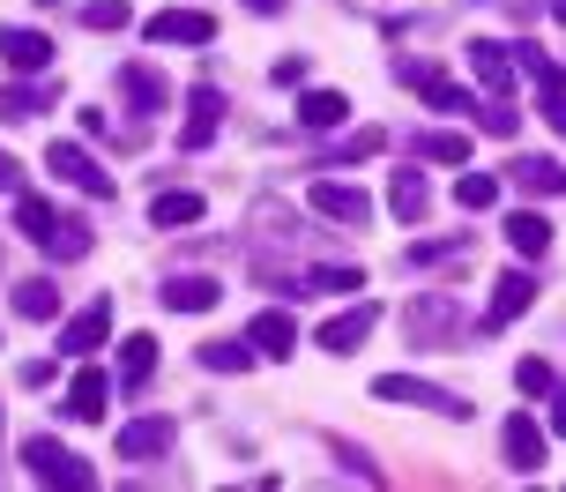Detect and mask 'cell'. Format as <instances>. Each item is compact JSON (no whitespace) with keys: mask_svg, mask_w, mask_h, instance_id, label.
Masks as SVG:
<instances>
[{"mask_svg":"<svg viewBox=\"0 0 566 492\" xmlns=\"http://www.w3.org/2000/svg\"><path fill=\"white\" fill-rule=\"evenodd\" d=\"M8 306H15L23 321H53L60 314V291L45 284V276H30V284H15V299H8Z\"/></svg>","mask_w":566,"mask_h":492,"instance_id":"obj_30","label":"cell"},{"mask_svg":"<svg viewBox=\"0 0 566 492\" xmlns=\"http://www.w3.org/2000/svg\"><path fill=\"white\" fill-rule=\"evenodd\" d=\"M559 23H566V0H559Z\"/></svg>","mask_w":566,"mask_h":492,"instance_id":"obj_44","label":"cell"},{"mask_svg":"<svg viewBox=\"0 0 566 492\" xmlns=\"http://www.w3.org/2000/svg\"><path fill=\"white\" fill-rule=\"evenodd\" d=\"M507 463H514V478H530V470L544 463V426H530V418H507Z\"/></svg>","mask_w":566,"mask_h":492,"instance_id":"obj_26","label":"cell"},{"mask_svg":"<svg viewBox=\"0 0 566 492\" xmlns=\"http://www.w3.org/2000/svg\"><path fill=\"white\" fill-rule=\"evenodd\" d=\"M313 217H328V224H366L373 202L350 187V179H313Z\"/></svg>","mask_w":566,"mask_h":492,"instance_id":"obj_10","label":"cell"},{"mask_svg":"<svg viewBox=\"0 0 566 492\" xmlns=\"http://www.w3.org/2000/svg\"><path fill=\"white\" fill-rule=\"evenodd\" d=\"M454 202H462V209H492V202H500V179H492V172H462V179H454Z\"/></svg>","mask_w":566,"mask_h":492,"instance_id":"obj_35","label":"cell"},{"mask_svg":"<svg viewBox=\"0 0 566 492\" xmlns=\"http://www.w3.org/2000/svg\"><path fill=\"white\" fill-rule=\"evenodd\" d=\"M552 433H566V388L552 380Z\"/></svg>","mask_w":566,"mask_h":492,"instance_id":"obj_42","label":"cell"},{"mask_svg":"<svg viewBox=\"0 0 566 492\" xmlns=\"http://www.w3.org/2000/svg\"><path fill=\"white\" fill-rule=\"evenodd\" d=\"M396 75H402L410 90H418V97L432 105V113H470L462 83H454V75H440V67H424V60H410V67H402V60H396Z\"/></svg>","mask_w":566,"mask_h":492,"instance_id":"obj_8","label":"cell"},{"mask_svg":"<svg viewBox=\"0 0 566 492\" xmlns=\"http://www.w3.org/2000/svg\"><path fill=\"white\" fill-rule=\"evenodd\" d=\"M45 172L67 179V187H75V195H90V202H113V172H105L83 143H53V149H45Z\"/></svg>","mask_w":566,"mask_h":492,"instance_id":"obj_4","label":"cell"},{"mask_svg":"<svg viewBox=\"0 0 566 492\" xmlns=\"http://www.w3.org/2000/svg\"><path fill=\"white\" fill-rule=\"evenodd\" d=\"M247 8H254V15H276V8H283V0H247Z\"/></svg>","mask_w":566,"mask_h":492,"instance_id":"obj_43","label":"cell"},{"mask_svg":"<svg viewBox=\"0 0 566 492\" xmlns=\"http://www.w3.org/2000/svg\"><path fill=\"white\" fill-rule=\"evenodd\" d=\"M201 366L209 374H247L254 366V344H201Z\"/></svg>","mask_w":566,"mask_h":492,"instance_id":"obj_33","label":"cell"},{"mask_svg":"<svg viewBox=\"0 0 566 492\" xmlns=\"http://www.w3.org/2000/svg\"><path fill=\"white\" fill-rule=\"evenodd\" d=\"M217 127H224V97L201 83L195 97H187V127H179V149H209V143H217Z\"/></svg>","mask_w":566,"mask_h":492,"instance_id":"obj_13","label":"cell"},{"mask_svg":"<svg viewBox=\"0 0 566 492\" xmlns=\"http://www.w3.org/2000/svg\"><path fill=\"white\" fill-rule=\"evenodd\" d=\"M514 388H522V396H552V366H544V358H522Z\"/></svg>","mask_w":566,"mask_h":492,"instance_id":"obj_38","label":"cell"},{"mask_svg":"<svg viewBox=\"0 0 566 492\" xmlns=\"http://www.w3.org/2000/svg\"><path fill=\"white\" fill-rule=\"evenodd\" d=\"M424 202H432L424 172H418V165H396V179H388V209H396L402 224H418V217H424Z\"/></svg>","mask_w":566,"mask_h":492,"instance_id":"obj_20","label":"cell"},{"mask_svg":"<svg viewBox=\"0 0 566 492\" xmlns=\"http://www.w3.org/2000/svg\"><path fill=\"white\" fill-rule=\"evenodd\" d=\"M402 336L418 350H462V306H454L448 291H424L402 306Z\"/></svg>","mask_w":566,"mask_h":492,"instance_id":"obj_1","label":"cell"},{"mask_svg":"<svg viewBox=\"0 0 566 492\" xmlns=\"http://www.w3.org/2000/svg\"><path fill=\"white\" fill-rule=\"evenodd\" d=\"M500 232H507V247H514V254H522V261H537L544 247H552V224H544L537 209H514V217H507V224H500Z\"/></svg>","mask_w":566,"mask_h":492,"instance_id":"obj_25","label":"cell"},{"mask_svg":"<svg viewBox=\"0 0 566 492\" xmlns=\"http://www.w3.org/2000/svg\"><path fill=\"white\" fill-rule=\"evenodd\" d=\"M157 299H165L171 314H209V306H224V284L217 276H165Z\"/></svg>","mask_w":566,"mask_h":492,"instance_id":"obj_14","label":"cell"},{"mask_svg":"<svg viewBox=\"0 0 566 492\" xmlns=\"http://www.w3.org/2000/svg\"><path fill=\"white\" fill-rule=\"evenodd\" d=\"M0 60H8L15 75H45V67H53V38L15 23V30H0Z\"/></svg>","mask_w":566,"mask_h":492,"instance_id":"obj_11","label":"cell"},{"mask_svg":"<svg viewBox=\"0 0 566 492\" xmlns=\"http://www.w3.org/2000/svg\"><path fill=\"white\" fill-rule=\"evenodd\" d=\"M38 247H45V254H53V261H83L90 247H97V232H90L83 217H60V224H53V232H45V239H38Z\"/></svg>","mask_w":566,"mask_h":492,"instance_id":"obj_27","label":"cell"},{"mask_svg":"<svg viewBox=\"0 0 566 492\" xmlns=\"http://www.w3.org/2000/svg\"><path fill=\"white\" fill-rule=\"evenodd\" d=\"M544 119H552V135H566V90H552V97H544Z\"/></svg>","mask_w":566,"mask_h":492,"instance_id":"obj_41","label":"cell"},{"mask_svg":"<svg viewBox=\"0 0 566 492\" xmlns=\"http://www.w3.org/2000/svg\"><path fill=\"white\" fill-rule=\"evenodd\" d=\"M462 119H478L484 135H514V127H522L514 105H500V97H470V113H462Z\"/></svg>","mask_w":566,"mask_h":492,"instance_id":"obj_32","label":"cell"},{"mask_svg":"<svg viewBox=\"0 0 566 492\" xmlns=\"http://www.w3.org/2000/svg\"><path fill=\"white\" fill-rule=\"evenodd\" d=\"M105 410H113V380L97 374V366H83V374H75V388H67V418H83V426H97Z\"/></svg>","mask_w":566,"mask_h":492,"instance_id":"obj_17","label":"cell"},{"mask_svg":"<svg viewBox=\"0 0 566 492\" xmlns=\"http://www.w3.org/2000/svg\"><path fill=\"white\" fill-rule=\"evenodd\" d=\"M105 336H113V299H97V306H83V314L67 321V328H60V350H67V358H90Z\"/></svg>","mask_w":566,"mask_h":492,"instance_id":"obj_12","label":"cell"},{"mask_svg":"<svg viewBox=\"0 0 566 492\" xmlns=\"http://www.w3.org/2000/svg\"><path fill=\"white\" fill-rule=\"evenodd\" d=\"M0 195H23V165H15L8 149H0Z\"/></svg>","mask_w":566,"mask_h":492,"instance_id":"obj_40","label":"cell"},{"mask_svg":"<svg viewBox=\"0 0 566 492\" xmlns=\"http://www.w3.org/2000/svg\"><path fill=\"white\" fill-rule=\"evenodd\" d=\"M380 404H410V410H432V418H470L478 404H462L454 388H432V380H410V374H380L373 380Z\"/></svg>","mask_w":566,"mask_h":492,"instance_id":"obj_3","label":"cell"},{"mask_svg":"<svg viewBox=\"0 0 566 492\" xmlns=\"http://www.w3.org/2000/svg\"><path fill=\"white\" fill-rule=\"evenodd\" d=\"M366 284V269H350V261H321L306 276H283L276 291H298V299H350V291Z\"/></svg>","mask_w":566,"mask_h":492,"instance_id":"obj_6","label":"cell"},{"mask_svg":"<svg viewBox=\"0 0 566 492\" xmlns=\"http://www.w3.org/2000/svg\"><path fill=\"white\" fill-rule=\"evenodd\" d=\"M217 23L201 15V8H157L149 15V45H209Z\"/></svg>","mask_w":566,"mask_h":492,"instance_id":"obj_7","label":"cell"},{"mask_svg":"<svg viewBox=\"0 0 566 492\" xmlns=\"http://www.w3.org/2000/svg\"><path fill=\"white\" fill-rule=\"evenodd\" d=\"M23 463H30V478H38V485H60V492H90V485H97V470H90L83 456H67L60 440H45V433L23 440Z\"/></svg>","mask_w":566,"mask_h":492,"instance_id":"obj_2","label":"cell"},{"mask_svg":"<svg viewBox=\"0 0 566 492\" xmlns=\"http://www.w3.org/2000/svg\"><path fill=\"white\" fill-rule=\"evenodd\" d=\"M470 67H478V83L492 90V97H507V83H514V53H507V45L478 38V45H470Z\"/></svg>","mask_w":566,"mask_h":492,"instance_id":"obj_22","label":"cell"},{"mask_svg":"<svg viewBox=\"0 0 566 492\" xmlns=\"http://www.w3.org/2000/svg\"><path fill=\"white\" fill-rule=\"evenodd\" d=\"M38 105H45V97H38L30 83H8V90H0V119H30Z\"/></svg>","mask_w":566,"mask_h":492,"instance_id":"obj_36","label":"cell"},{"mask_svg":"<svg viewBox=\"0 0 566 492\" xmlns=\"http://www.w3.org/2000/svg\"><path fill=\"white\" fill-rule=\"evenodd\" d=\"M373 328H380V306H366V299H358V306H350V314L321 321V336H313V344H321V350H336V358H350V350L366 344Z\"/></svg>","mask_w":566,"mask_h":492,"instance_id":"obj_9","label":"cell"},{"mask_svg":"<svg viewBox=\"0 0 566 492\" xmlns=\"http://www.w3.org/2000/svg\"><path fill=\"white\" fill-rule=\"evenodd\" d=\"M119 97H127V113L149 119V113H165L171 90H165V75H157V67H142V60H135V67H119Z\"/></svg>","mask_w":566,"mask_h":492,"instance_id":"obj_16","label":"cell"},{"mask_svg":"<svg viewBox=\"0 0 566 492\" xmlns=\"http://www.w3.org/2000/svg\"><path fill=\"white\" fill-rule=\"evenodd\" d=\"M53 224H60V209L45 202V195H15V232H23L30 247H38V239L53 232Z\"/></svg>","mask_w":566,"mask_h":492,"instance_id":"obj_29","label":"cell"},{"mask_svg":"<svg viewBox=\"0 0 566 492\" xmlns=\"http://www.w3.org/2000/svg\"><path fill=\"white\" fill-rule=\"evenodd\" d=\"M171 456V418H135V426H119V463H157Z\"/></svg>","mask_w":566,"mask_h":492,"instance_id":"obj_15","label":"cell"},{"mask_svg":"<svg viewBox=\"0 0 566 492\" xmlns=\"http://www.w3.org/2000/svg\"><path fill=\"white\" fill-rule=\"evenodd\" d=\"M336 463H343V470H350V478H366V485H380V470H373V463H366V456H358V448H343Z\"/></svg>","mask_w":566,"mask_h":492,"instance_id":"obj_39","label":"cell"},{"mask_svg":"<svg viewBox=\"0 0 566 492\" xmlns=\"http://www.w3.org/2000/svg\"><path fill=\"white\" fill-rule=\"evenodd\" d=\"M410 157L418 165H470V135H448V127H424V135H410Z\"/></svg>","mask_w":566,"mask_h":492,"instance_id":"obj_18","label":"cell"},{"mask_svg":"<svg viewBox=\"0 0 566 492\" xmlns=\"http://www.w3.org/2000/svg\"><path fill=\"white\" fill-rule=\"evenodd\" d=\"M201 195H187V187H171V195H157L149 202V224H165V232H187V224H201Z\"/></svg>","mask_w":566,"mask_h":492,"instance_id":"obj_24","label":"cell"},{"mask_svg":"<svg viewBox=\"0 0 566 492\" xmlns=\"http://www.w3.org/2000/svg\"><path fill=\"white\" fill-rule=\"evenodd\" d=\"M343 113H350L343 90H306V97H298V119H306V127H343Z\"/></svg>","mask_w":566,"mask_h":492,"instance_id":"obj_28","label":"cell"},{"mask_svg":"<svg viewBox=\"0 0 566 492\" xmlns=\"http://www.w3.org/2000/svg\"><path fill=\"white\" fill-rule=\"evenodd\" d=\"M380 149H388V135H380V127H358V135H350L343 149H328L321 165H358V157H380Z\"/></svg>","mask_w":566,"mask_h":492,"instance_id":"obj_34","label":"cell"},{"mask_svg":"<svg viewBox=\"0 0 566 492\" xmlns=\"http://www.w3.org/2000/svg\"><path fill=\"white\" fill-rule=\"evenodd\" d=\"M440 261H470V232H454V239H424V247H410V269H440Z\"/></svg>","mask_w":566,"mask_h":492,"instance_id":"obj_31","label":"cell"},{"mask_svg":"<svg viewBox=\"0 0 566 492\" xmlns=\"http://www.w3.org/2000/svg\"><path fill=\"white\" fill-rule=\"evenodd\" d=\"M38 8H45V0H38Z\"/></svg>","mask_w":566,"mask_h":492,"instance_id":"obj_45","label":"cell"},{"mask_svg":"<svg viewBox=\"0 0 566 492\" xmlns=\"http://www.w3.org/2000/svg\"><path fill=\"white\" fill-rule=\"evenodd\" d=\"M149 374H157V336H127L119 344V388L135 396V388H149Z\"/></svg>","mask_w":566,"mask_h":492,"instance_id":"obj_23","label":"cell"},{"mask_svg":"<svg viewBox=\"0 0 566 492\" xmlns=\"http://www.w3.org/2000/svg\"><path fill=\"white\" fill-rule=\"evenodd\" d=\"M507 179L522 195H566V165H552V157H514Z\"/></svg>","mask_w":566,"mask_h":492,"instance_id":"obj_21","label":"cell"},{"mask_svg":"<svg viewBox=\"0 0 566 492\" xmlns=\"http://www.w3.org/2000/svg\"><path fill=\"white\" fill-rule=\"evenodd\" d=\"M83 23H90V30H127V0H90Z\"/></svg>","mask_w":566,"mask_h":492,"instance_id":"obj_37","label":"cell"},{"mask_svg":"<svg viewBox=\"0 0 566 492\" xmlns=\"http://www.w3.org/2000/svg\"><path fill=\"white\" fill-rule=\"evenodd\" d=\"M537 306V276L530 269H507V276H492V306H484V328H507Z\"/></svg>","mask_w":566,"mask_h":492,"instance_id":"obj_5","label":"cell"},{"mask_svg":"<svg viewBox=\"0 0 566 492\" xmlns=\"http://www.w3.org/2000/svg\"><path fill=\"white\" fill-rule=\"evenodd\" d=\"M247 344H254V358H291V350H298V328H291V314L269 306V314L247 328Z\"/></svg>","mask_w":566,"mask_h":492,"instance_id":"obj_19","label":"cell"}]
</instances>
